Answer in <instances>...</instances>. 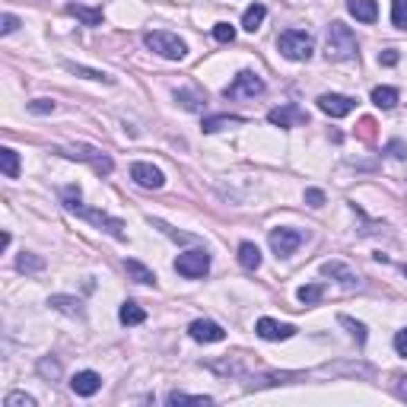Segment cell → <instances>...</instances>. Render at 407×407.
I'll return each instance as SVG.
<instances>
[{
  "label": "cell",
  "mask_w": 407,
  "mask_h": 407,
  "mask_svg": "<svg viewBox=\"0 0 407 407\" xmlns=\"http://www.w3.org/2000/svg\"><path fill=\"white\" fill-rule=\"evenodd\" d=\"M118 318H121V325H143V321H147V312H143L137 302L127 299V302L118 309Z\"/></svg>",
  "instance_id": "21"
},
{
  "label": "cell",
  "mask_w": 407,
  "mask_h": 407,
  "mask_svg": "<svg viewBox=\"0 0 407 407\" xmlns=\"http://www.w3.org/2000/svg\"><path fill=\"white\" fill-rule=\"evenodd\" d=\"M55 153H61V156H71V159H83V163H89L99 175H111V169H115V163H111L105 153L87 147V143H77V147H57Z\"/></svg>",
  "instance_id": "5"
},
{
  "label": "cell",
  "mask_w": 407,
  "mask_h": 407,
  "mask_svg": "<svg viewBox=\"0 0 407 407\" xmlns=\"http://www.w3.org/2000/svg\"><path fill=\"white\" fill-rule=\"evenodd\" d=\"M255 334H258L261 341H290V337H296V325H280V321H274V318H258Z\"/></svg>",
  "instance_id": "10"
},
{
  "label": "cell",
  "mask_w": 407,
  "mask_h": 407,
  "mask_svg": "<svg viewBox=\"0 0 407 407\" xmlns=\"http://www.w3.org/2000/svg\"><path fill=\"white\" fill-rule=\"evenodd\" d=\"M179 102L188 111H201L204 109V96L201 93H191V89H179Z\"/></svg>",
  "instance_id": "29"
},
{
  "label": "cell",
  "mask_w": 407,
  "mask_h": 407,
  "mask_svg": "<svg viewBox=\"0 0 407 407\" xmlns=\"http://www.w3.org/2000/svg\"><path fill=\"white\" fill-rule=\"evenodd\" d=\"M302 245V233L299 229H271V248H274L277 258H287V255H293V251Z\"/></svg>",
  "instance_id": "9"
},
{
  "label": "cell",
  "mask_w": 407,
  "mask_h": 407,
  "mask_svg": "<svg viewBox=\"0 0 407 407\" xmlns=\"http://www.w3.org/2000/svg\"><path fill=\"white\" fill-rule=\"evenodd\" d=\"M16 267H19L23 274H35V271H42V267H45V261H42L39 255H29V251H23V255L16 258Z\"/></svg>",
  "instance_id": "28"
},
{
  "label": "cell",
  "mask_w": 407,
  "mask_h": 407,
  "mask_svg": "<svg viewBox=\"0 0 407 407\" xmlns=\"http://www.w3.org/2000/svg\"><path fill=\"white\" fill-rule=\"evenodd\" d=\"M213 398L207 395H185V392H169L165 395V404H210Z\"/></svg>",
  "instance_id": "27"
},
{
  "label": "cell",
  "mask_w": 407,
  "mask_h": 407,
  "mask_svg": "<svg viewBox=\"0 0 407 407\" xmlns=\"http://www.w3.org/2000/svg\"><path fill=\"white\" fill-rule=\"evenodd\" d=\"M261 93H264V80H261L258 73H251V71L235 73V80L223 89L226 99H255V96H261Z\"/></svg>",
  "instance_id": "6"
},
{
  "label": "cell",
  "mask_w": 407,
  "mask_h": 407,
  "mask_svg": "<svg viewBox=\"0 0 407 407\" xmlns=\"http://www.w3.org/2000/svg\"><path fill=\"white\" fill-rule=\"evenodd\" d=\"M356 35L350 32V26L344 23H331L328 26V61H347V57H356Z\"/></svg>",
  "instance_id": "2"
},
{
  "label": "cell",
  "mask_w": 407,
  "mask_h": 407,
  "mask_svg": "<svg viewBox=\"0 0 407 407\" xmlns=\"http://www.w3.org/2000/svg\"><path fill=\"white\" fill-rule=\"evenodd\" d=\"M131 179L141 185V188H163L165 185V175L159 172L153 163H134L131 165Z\"/></svg>",
  "instance_id": "12"
},
{
  "label": "cell",
  "mask_w": 407,
  "mask_h": 407,
  "mask_svg": "<svg viewBox=\"0 0 407 407\" xmlns=\"http://www.w3.org/2000/svg\"><path fill=\"white\" fill-rule=\"evenodd\" d=\"M347 10H350V16H356L360 23H376V16H379L376 0H347Z\"/></svg>",
  "instance_id": "15"
},
{
  "label": "cell",
  "mask_w": 407,
  "mask_h": 407,
  "mask_svg": "<svg viewBox=\"0 0 407 407\" xmlns=\"http://www.w3.org/2000/svg\"><path fill=\"white\" fill-rule=\"evenodd\" d=\"M29 111H35V115H48V111H55V102L51 99H35V102H29Z\"/></svg>",
  "instance_id": "35"
},
{
  "label": "cell",
  "mask_w": 407,
  "mask_h": 407,
  "mask_svg": "<svg viewBox=\"0 0 407 407\" xmlns=\"http://www.w3.org/2000/svg\"><path fill=\"white\" fill-rule=\"evenodd\" d=\"M264 16H267V7H264V3H251V7L245 10V16H242V26H245L248 32H255V29H261Z\"/></svg>",
  "instance_id": "22"
},
{
  "label": "cell",
  "mask_w": 407,
  "mask_h": 407,
  "mask_svg": "<svg viewBox=\"0 0 407 407\" xmlns=\"http://www.w3.org/2000/svg\"><path fill=\"white\" fill-rule=\"evenodd\" d=\"M39 372H42V376H48V379H57V376H61V366H57L55 360H42L39 363Z\"/></svg>",
  "instance_id": "36"
},
{
  "label": "cell",
  "mask_w": 407,
  "mask_h": 407,
  "mask_svg": "<svg viewBox=\"0 0 407 407\" xmlns=\"http://www.w3.org/2000/svg\"><path fill=\"white\" fill-rule=\"evenodd\" d=\"M71 388H73V395H80V398H93V395L102 388V376L93 372V369H83V372H77V376L71 379Z\"/></svg>",
  "instance_id": "14"
},
{
  "label": "cell",
  "mask_w": 407,
  "mask_h": 407,
  "mask_svg": "<svg viewBox=\"0 0 407 407\" xmlns=\"http://www.w3.org/2000/svg\"><path fill=\"white\" fill-rule=\"evenodd\" d=\"M213 39L223 42V45H229V42H235V29L229 23H217L213 26Z\"/></svg>",
  "instance_id": "34"
},
{
  "label": "cell",
  "mask_w": 407,
  "mask_h": 407,
  "mask_svg": "<svg viewBox=\"0 0 407 407\" xmlns=\"http://www.w3.org/2000/svg\"><path fill=\"white\" fill-rule=\"evenodd\" d=\"M372 102H376L379 109H395V105H398V89L376 87V89H372Z\"/></svg>",
  "instance_id": "24"
},
{
  "label": "cell",
  "mask_w": 407,
  "mask_h": 407,
  "mask_svg": "<svg viewBox=\"0 0 407 407\" xmlns=\"http://www.w3.org/2000/svg\"><path fill=\"white\" fill-rule=\"evenodd\" d=\"M404 274H407V267H404Z\"/></svg>",
  "instance_id": "42"
},
{
  "label": "cell",
  "mask_w": 407,
  "mask_h": 407,
  "mask_svg": "<svg viewBox=\"0 0 407 407\" xmlns=\"http://www.w3.org/2000/svg\"><path fill=\"white\" fill-rule=\"evenodd\" d=\"M341 325H344V328H350V334L356 337V344H366V328H363L360 321H353V318H347V315H341Z\"/></svg>",
  "instance_id": "33"
},
{
  "label": "cell",
  "mask_w": 407,
  "mask_h": 407,
  "mask_svg": "<svg viewBox=\"0 0 407 407\" xmlns=\"http://www.w3.org/2000/svg\"><path fill=\"white\" fill-rule=\"evenodd\" d=\"M395 350H398V356H407V328H401L395 334Z\"/></svg>",
  "instance_id": "39"
},
{
  "label": "cell",
  "mask_w": 407,
  "mask_h": 407,
  "mask_svg": "<svg viewBox=\"0 0 407 407\" xmlns=\"http://www.w3.org/2000/svg\"><path fill=\"white\" fill-rule=\"evenodd\" d=\"M267 121L277 127H299V125H309V115L299 109L296 102H287L280 109H271L267 111Z\"/></svg>",
  "instance_id": "8"
},
{
  "label": "cell",
  "mask_w": 407,
  "mask_h": 407,
  "mask_svg": "<svg viewBox=\"0 0 407 407\" xmlns=\"http://www.w3.org/2000/svg\"><path fill=\"white\" fill-rule=\"evenodd\" d=\"M48 305H51V309H57V312H64V315H73V318H83V315H87L83 302H80V299H73V296H51V299H48Z\"/></svg>",
  "instance_id": "16"
},
{
  "label": "cell",
  "mask_w": 407,
  "mask_h": 407,
  "mask_svg": "<svg viewBox=\"0 0 407 407\" xmlns=\"http://www.w3.org/2000/svg\"><path fill=\"white\" fill-rule=\"evenodd\" d=\"M0 165H3V175H7V179H16V175H19V156H16L13 147L0 150Z\"/></svg>",
  "instance_id": "23"
},
{
  "label": "cell",
  "mask_w": 407,
  "mask_h": 407,
  "mask_svg": "<svg viewBox=\"0 0 407 407\" xmlns=\"http://www.w3.org/2000/svg\"><path fill=\"white\" fill-rule=\"evenodd\" d=\"M188 334L195 337V341H201V344H219V341L226 337V331H223V325H217V321H210V318H197V321H191Z\"/></svg>",
  "instance_id": "11"
},
{
  "label": "cell",
  "mask_w": 407,
  "mask_h": 407,
  "mask_svg": "<svg viewBox=\"0 0 407 407\" xmlns=\"http://www.w3.org/2000/svg\"><path fill=\"white\" fill-rule=\"evenodd\" d=\"M71 73H77V77H87V80H102V83H111L109 73H102V71H93V67H77V64H64Z\"/></svg>",
  "instance_id": "30"
},
{
  "label": "cell",
  "mask_w": 407,
  "mask_h": 407,
  "mask_svg": "<svg viewBox=\"0 0 407 407\" xmlns=\"http://www.w3.org/2000/svg\"><path fill=\"white\" fill-rule=\"evenodd\" d=\"M379 64H385V67H395V64H398V51H385V55H379Z\"/></svg>",
  "instance_id": "41"
},
{
  "label": "cell",
  "mask_w": 407,
  "mask_h": 407,
  "mask_svg": "<svg viewBox=\"0 0 407 407\" xmlns=\"http://www.w3.org/2000/svg\"><path fill=\"white\" fill-rule=\"evenodd\" d=\"M245 125V118L239 115H213V118H204V131L213 134V131H223V127H239Z\"/></svg>",
  "instance_id": "20"
},
{
  "label": "cell",
  "mask_w": 407,
  "mask_h": 407,
  "mask_svg": "<svg viewBox=\"0 0 407 407\" xmlns=\"http://www.w3.org/2000/svg\"><path fill=\"white\" fill-rule=\"evenodd\" d=\"M175 271H179L181 277H188V280H197V277H204L207 271H210V255H207L204 248L185 251V255L175 258Z\"/></svg>",
  "instance_id": "7"
},
{
  "label": "cell",
  "mask_w": 407,
  "mask_h": 407,
  "mask_svg": "<svg viewBox=\"0 0 407 407\" xmlns=\"http://www.w3.org/2000/svg\"><path fill=\"white\" fill-rule=\"evenodd\" d=\"M16 29H19V19H16L13 13H3V19H0V32L10 35V32H16Z\"/></svg>",
  "instance_id": "37"
},
{
  "label": "cell",
  "mask_w": 407,
  "mask_h": 407,
  "mask_svg": "<svg viewBox=\"0 0 407 407\" xmlns=\"http://www.w3.org/2000/svg\"><path fill=\"white\" fill-rule=\"evenodd\" d=\"M64 207L71 213H77V217H83V219H89L93 226H99V229H105V233L111 235V239H118V242H125L127 239V233H125V223L121 219H115V217H109V213H102V210H89V207H83L80 204V188L77 185H71V188H64Z\"/></svg>",
  "instance_id": "1"
},
{
  "label": "cell",
  "mask_w": 407,
  "mask_h": 407,
  "mask_svg": "<svg viewBox=\"0 0 407 407\" xmlns=\"http://www.w3.org/2000/svg\"><path fill=\"white\" fill-rule=\"evenodd\" d=\"M321 274L325 277H337V280L344 283L347 290H353L356 287V277H353V271H347L344 264H337V261H328V264H321Z\"/></svg>",
  "instance_id": "18"
},
{
  "label": "cell",
  "mask_w": 407,
  "mask_h": 407,
  "mask_svg": "<svg viewBox=\"0 0 407 407\" xmlns=\"http://www.w3.org/2000/svg\"><path fill=\"white\" fill-rule=\"evenodd\" d=\"M296 296H299V302L315 305V302H321V296H325V287H321V283H305V287L296 290Z\"/></svg>",
  "instance_id": "26"
},
{
  "label": "cell",
  "mask_w": 407,
  "mask_h": 407,
  "mask_svg": "<svg viewBox=\"0 0 407 407\" xmlns=\"http://www.w3.org/2000/svg\"><path fill=\"white\" fill-rule=\"evenodd\" d=\"M277 48H280V55L290 57V61H309L315 42H312V35L302 32V29H287V32H280Z\"/></svg>",
  "instance_id": "4"
},
{
  "label": "cell",
  "mask_w": 407,
  "mask_h": 407,
  "mask_svg": "<svg viewBox=\"0 0 407 407\" xmlns=\"http://www.w3.org/2000/svg\"><path fill=\"white\" fill-rule=\"evenodd\" d=\"M305 204H309V207H321V204H325V191L305 188Z\"/></svg>",
  "instance_id": "38"
},
{
  "label": "cell",
  "mask_w": 407,
  "mask_h": 407,
  "mask_svg": "<svg viewBox=\"0 0 407 407\" xmlns=\"http://www.w3.org/2000/svg\"><path fill=\"white\" fill-rule=\"evenodd\" d=\"M3 407H35V398H29V395H23V392H10L7 398H3Z\"/></svg>",
  "instance_id": "32"
},
{
  "label": "cell",
  "mask_w": 407,
  "mask_h": 407,
  "mask_svg": "<svg viewBox=\"0 0 407 407\" xmlns=\"http://www.w3.org/2000/svg\"><path fill=\"white\" fill-rule=\"evenodd\" d=\"M143 45H147L150 51H156L159 57H169V61H181V57L188 55V45H185L175 32H163V29L147 32V35H143Z\"/></svg>",
  "instance_id": "3"
},
{
  "label": "cell",
  "mask_w": 407,
  "mask_h": 407,
  "mask_svg": "<svg viewBox=\"0 0 407 407\" xmlns=\"http://www.w3.org/2000/svg\"><path fill=\"white\" fill-rule=\"evenodd\" d=\"M318 109L331 118H344L353 111V99L341 93H325V96H318Z\"/></svg>",
  "instance_id": "13"
},
{
  "label": "cell",
  "mask_w": 407,
  "mask_h": 407,
  "mask_svg": "<svg viewBox=\"0 0 407 407\" xmlns=\"http://www.w3.org/2000/svg\"><path fill=\"white\" fill-rule=\"evenodd\" d=\"M392 23L398 29H407V0H392Z\"/></svg>",
  "instance_id": "31"
},
{
  "label": "cell",
  "mask_w": 407,
  "mask_h": 407,
  "mask_svg": "<svg viewBox=\"0 0 407 407\" xmlns=\"http://www.w3.org/2000/svg\"><path fill=\"white\" fill-rule=\"evenodd\" d=\"M125 271H127V277H131L134 283H143V287L156 283V274H153V271H150L147 264H141V261H134V258H127V261H125Z\"/></svg>",
  "instance_id": "17"
},
{
  "label": "cell",
  "mask_w": 407,
  "mask_h": 407,
  "mask_svg": "<svg viewBox=\"0 0 407 407\" xmlns=\"http://www.w3.org/2000/svg\"><path fill=\"white\" fill-rule=\"evenodd\" d=\"M239 264L245 267V271H258L261 267V251L255 242H242L239 245Z\"/></svg>",
  "instance_id": "19"
},
{
  "label": "cell",
  "mask_w": 407,
  "mask_h": 407,
  "mask_svg": "<svg viewBox=\"0 0 407 407\" xmlns=\"http://www.w3.org/2000/svg\"><path fill=\"white\" fill-rule=\"evenodd\" d=\"M388 156H395V159H404L407 156V147L401 141H392L388 143Z\"/></svg>",
  "instance_id": "40"
},
{
  "label": "cell",
  "mask_w": 407,
  "mask_h": 407,
  "mask_svg": "<svg viewBox=\"0 0 407 407\" xmlns=\"http://www.w3.org/2000/svg\"><path fill=\"white\" fill-rule=\"evenodd\" d=\"M67 13L77 16V19H83L87 26H99L102 23V10H93V7H80V3H71V7H67Z\"/></svg>",
  "instance_id": "25"
}]
</instances>
